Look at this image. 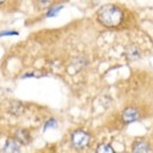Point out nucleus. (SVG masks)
<instances>
[{
    "instance_id": "obj_1",
    "label": "nucleus",
    "mask_w": 153,
    "mask_h": 153,
    "mask_svg": "<svg viewBox=\"0 0 153 153\" xmlns=\"http://www.w3.org/2000/svg\"><path fill=\"white\" fill-rule=\"evenodd\" d=\"M97 19L105 27H117L124 20V12L115 5H104L97 12Z\"/></svg>"
},
{
    "instance_id": "obj_2",
    "label": "nucleus",
    "mask_w": 153,
    "mask_h": 153,
    "mask_svg": "<svg viewBox=\"0 0 153 153\" xmlns=\"http://www.w3.org/2000/svg\"><path fill=\"white\" fill-rule=\"evenodd\" d=\"M90 141H91L90 134L83 131V130H76L71 135V143L75 148H77V149L87 147L88 145H90Z\"/></svg>"
},
{
    "instance_id": "obj_3",
    "label": "nucleus",
    "mask_w": 153,
    "mask_h": 153,
    "mask_svg": "<svg viewBox=\"0 0 153 153\" xmlns=\"http://www.w3.org/2000/svg\"><path fill=\"white\" fill-rule=\"evenodd\" d=\"M121 119L125 124H131V123H135L140 119V110L134 108V107H129L126 108L123 114H121Z\"/></svg>"
},
{
    "instance_id": "obj_4",
    "label": "nucleus",
    "mask_w": 153,
    "mask_h": 153,
    "mask_svg": "<svg viewBox=\"0 0 153 153\" xmlns=\"http://www.w3.org/2000/svg\"><path fill=\"white\" fill-rule=\"evenodd\" d=\"M151 145L145 140H138L135 141L132 145V153H149Z\"/></svg>"
},
{
    "instance_id": "obj_5",
    "label": "nucleus",
    "mask_w": 153,
    "mask_h": 153,
    "mask_svg": "<svg viewBox=\"0 0 153 153\" xmlns=\"http://www.w3.org/2000/svg\"><path fill=\"white\" fill-rule=\"evenodd\" d=\"M3 153H21L20 143L15 138H9L3 148Z\"/></svg>"
},
{
    "instance_id": "obj_6",
    "label": "nucleus",
    "mask_w": 153,
    "mask_h": 153,
    "mask_svg": "<svg viewBox=\"0 0 153 153\" xmlns=\"http://www.w3.org/2000/svg\"><path fill=\"white\" fill-rule=\"evenodd\" d=\"M125 56L127 60L135 61L141 58V52H140V49L136 45H129L125 49Z\"/></svg>"
},
{
    "instance_id": "obj_7",
    "label": "nucleus",
    "mask_w": 153,
    "mask_h": 153,
    "mask_svg": "<svg viewBox=\"0 0 153 153\" xmlns=\"http://www.w3.org/2000/svg\"><path fill=\"white\" fill-rule=\"evenodd\" d=\"M15 140L19 142V143H22V145H27L28 142H31V135L27 130L25 129H20L16 131L15 134Z\"/></svg>"
},
{
    "instance_id": "obj_8",
    "label": "nucleus",
    "mask_w": 153,
    "mask_h": 153,
    "mask_svg": "<svg viewBox=\"0 0 153 153\" xmlns=\"http://www.w3.org/2000/svg\"><path fill=\"white\" fill-rule=\"evenodd\" d=\"M23 105L22 103H20V102L17 100H14V102H11V104H10V108H9V111L11 114H15V115H20V114L23 113Z\"/></svg>"
},
{
    "instance_id": "obj_9",
    "label": "nucleus",
    "mask_w": 153,
    "mask_h": 153,
    "mask_svg": "<svg viewBox=\"0 0 153 153\" xmlns=\"http://www.w3.org/2000/svg\"><path fill=\"white\" fill-rule=\"evenodd\" d=\"M96 153H115V151H114V148L108 143H100L97 147Z\"/></svg>"
},
{
    "instance_id": "obj_10",
    "label": "nucleus",
    "mask_w": 153,
    "mask_h": 153,
    "mask_svg": "<svg viewBox=\"0 0 153 153\" xmlns=\"http://www.w3.org/2000/svg\"><path fill=\"white\" fill-rule=\"evenodd\" d=\"M61 9H62V6H54V7H52V9H50V10L48 11L47 16H48V17H52V16L58 15V12H59Z\"/></svg>"
},
{
    "instance_id": "obj_11",
    "label": "nucleus",
    "mask_w": 153,
    "mask_h": 153,
    "mask_svg": "<svg viewBox=\"0 0 153 153\" xmlns=\"http://www.w3.org/2000/svg\"><path fill=\"white\" fill-rule=\"evenodd\" d=\"M55 125H56V121H55L54 119H50V120H49V121H48V123L45 124V126H44V129L47 130V129H48V127H52V126H55Z\"/></svg>"
},
{
    "instance_id": "obj_12",
    "label": "nucleus",
    "mask_w": 153,
    "mask_h": 153,
    "mask_svg": "<svg viewBox=\"0 0 153 153\" xmlns=\"http://www.w3.org/2000/svg\"><path fill=\"white\" fill-rule=\"evenodd\" d=\"M3 36H17V32H15V31H11V32L5 31L3 33H0V37H3Z\"/></svg>"
},
{
    "instance_id": "obj_13",
    "label": "nucleus",
    "mask_w": 153,
    "mask_h": 153,
    "mask_svg": "<svg viewBox=\"0 0 153 153\" xmlns=\"http://www.w3.org/2000/svg\"><path fill=\"white\" fill-rule=\"evenodd\" d=\"M3 3H4V1H0V4H3Z\"/></svg>"
}]
</instances>
